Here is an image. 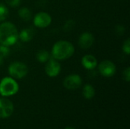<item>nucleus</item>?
<instances>
[{
  "label": "nucleus",
  "instance_id": "12",
  "mask_svg": "<svg viewBox=\"0 0 130 129\" xmlns=\"http://www.w3.org/2000/svg\"><path fill=\"white\" fill-rule=\"evenodd\" d=\"M35 30L31 27L24 28L18 33V39H20L22 42H29L34 36Z\"/></svg>",
  "mask_w": 130,
  "mask_h": 129
},
{
  "label": "nucleus",
  "instance_id": "1",
  "mask_svg": "<svg viewBox=\"0 0 130 129\" xmlns=\"http://www.w3.org/2000/svg\"><path fill=\"white\" fill-rule=\"evenodd\" d=\"M18 40V30L11 22H3L0 24V44L11 46Z\"/></svg>",
  "mask_w": 130,
  "mask_h": 129
},
{
  "label": "nucleus",
  "instance_id": "14",
  "mask_svg": "<svg viewBox=\"0 0 130 129\" xmlns=\"http://www.w3.org/2000/svg\"><path fill=\"white\" fill-rule=\"evenodd\" d=\"M51 57V55L50 52L45 49H40L39 50L36 54L37 60L40 63H46Z\"/></svg>",
  "mask_w": 130,
  "mask_h": 129
},
{
  "label": "nucleus",
  "instance_id": "19",
  "mask_svg": "<svg viewBox=\"0 0 130 129\" xmlns=\"http://www.w3.org/2000/svg\"><path fill=\"white\" fill-rule=\"evenodd\" d=\"M123 51L126 55L130 54V40L129 38L126 39L123 44Z\"/></svg>",
  "mask_w": 130,
  "mask_h": 129
},
{
  "label": "nucleus",
  "instance_id": "18",
  "mask_svg": "<svg viewBox=\"0 0 130 129\" xmlns=\"http://www.w3.org/2000/svg\"><path fill=\"white\" fill-rule=\"evenodd\" d=\"M10 49L9 46H4V45H0V54L5 58L6 56H8L10 54Z\"/></svg>",
  "mask_w": 130,
  "mask_h": 129
},
{
  "label": "nucleus",
  "instance_id": "21",
  "mask_svg": "<svg viewBox=\"0 0 130 129\" xmlns=\"http://www.w3.org/2000/svg\"><path fill=\"white\" fill-rule=\"evenodd\" d=\"M6 3L11 7H18L21 4V0H5Z\"/></svg>",
  "mask_w": 130,
  "mask_h": 129
},
{
  "label": "nucleus",
  "instance_id": "11",
  "mask_svg": "<svg viewBox=\"0 0 130 129\" xmlns=\"http://www.w3.org/2000/svg\"><path fill=\"white\" fill-rule=\"evenodd\" d=\"M82 64L83 67L88 71L94 70L95 68L98 66V60L94 56L88 54L82 57Z\"/></svg>",
  "mask_w": 130,
  "mask_h": 129
},
{
  "label": "nucleus",
  "instance_id": "13",
  "mask_svg": "<svg viewBox=\"0 0 130 129\" xmlns=\"http://www.w3.org/2000/svg\"><path fill=\"white\" fill-rule=\"evenodd\" d=\"M82 94H83V96H84V97L85 99L91 100L95 95V90H94V87L91 84H85L84 86Z\"/></svg>",
  "mask_w": 130,
  "mask_h": 129
},
{
  "label": "nucleus",
  "instance_id": "22",
  "mask_svg": "<svg viewBox=\"0 0 130 129\" xmlns=\"http://www.w3.org/2000/svg\"><path fill=\"white\" fill-rule=\"evenodd\" d=\"M125 30H126V29H125V27L123 25L119 24V25H117L116 26L115 31L117 32V33L118 35H123L125 33Z\"/></svg>",
  "mask_w": 130,
  "mask_h": 129
},
{
  "label": "nucleus",
  "instance_id": "23",
  "mask_svg": "<svg viewBox=\"0 0 130 129\" xmlns=\"http://www.w3.org/2000/svg\"><path fill=\"white\" fill-rule=\"evenodd\" d=\"M3 62H4V57L0 54V66L3 64Z\"/></svg>",
  "mask_w": 130,
  "mask_h": 129
},
{
  "label": "nucleus",
  "instance_id": "5",
  "mask_svg": "<svg viewBox=\"0 0 130 129\" xmlns=\"http://www.w3.org/2000/svg\"><path fill=\"white\" fill-rule=\"evenodd\" d=\"M98 71L104 77L110 78L116 74L117 67L112 61L104 60L98 65Z\"/></svg>",
  "mask_w": 130,
  "mask_h": 129
},
{
  "label": "nucleus",
  "instance_id": "17",
  "mask_svg": "<svg viewBox=\"0 0 130 129\" xmlns=\"http://www.w3.org/2000/svg\"><path fill=\"white\" fill-rule=\"evenodd\" d=\"M75 21L72 19H69L68 20L66 24H64V27H63V29L68 32V31H71L74 27H75Z\"/></svg>",
  "mask_w": 130,
  "mask_h": 129
},
{
  "label": "nucleus",
  "instance_id": "7",
  "mask_svg": "<svg viewBox=\"0 0 130 129\" xmlns=\"http://www.w3.org/2000/svg\"><path fill=\"white\" fill-rule=\"evenodd\" d=\"M82 84V79L80 75L76 74H72L68 75L63 81V86L71 90L78 89Z\"/></svg>",
  "mask_w": 130,
  "mask_h": 129
},
{
  "label": "nucleus",
  "instance_id": "10",
  "mask_svg": "<svg viewBox=\"0 0 130 129\" xmlns=\"http://www.w3.org/2000/svg\"><path fill=\"white\" fill-rule=\"evenodd\" d=\"M94 43V36L90 32L82 33L78 39V45L83 49H87L92 46Z\"/></svg>",
  "mask_w": 130,
  "mask_h": 129
},
{
  "label": "nucleus",
  "instance_id": "2",
  "mask_svg": "<svg viewBox=\"0 0 130 129\" xmlns=\"http://www.w3.org/2000/svg\"><path fill=\"white\" fill-rule=\"evenodd\" d=\"M74 52L75 48L72 43L66 40H59L53 45L51 56L58 61L65 60L72 57Z\"/></svg>",
  "mask_w": 130,
  "mask_h": 129
},
{
  "label": "nucleus",
  "instance_id": "6",
  "mask_svg": "<svg viewBox=\"0 0 130 129\" xmlns=\"http://www.w3.org/2000/svg\"><path fill=\"white\" fill-rule=\"evenodd\" d=\"M61 71V65L58 62V60L55 59L52 56L50 59L46 62L45 66V72L46 74L51 78L56 77L59 75Z\"/></svg>",
  "mask_w": 130,
  "mask_h": 129
},
{
  "label": "nucleus",
  "instance_id": "4",
  "mask_svg": "<svg viewBox=\"0 0 130 129\" xmlns=\"http://www.w3.org/2000/svg\"><path fill=\"white\" fill-rule=\"evenodd\" d=\"M8 73L14 79H21L27 75L28 68L24 62H14L8 67Z\"/></svg>",
  "mask_w": 130,
  "mask_h": 129
},
{
  "label": "nucleus",
  "instance_id": "9",
  "mask_svg": "<svg viewBox=\"0 0 130 129\" xmlns=\"http://www.w3.org/2000/svg\"><path fill=\"white\" fill-rule=\"evenodd\" d=\"M13 112L14 105L11 101L7 98H0V118H8L12 115Z\"/></svg>",
  "mask_w": 130,
  "mask_h": 129
},
{
  "label": "nucleus",
  "instance_id": "3",
  "mask_svg": "<svg viewBox=\"0 0 130 129\" xmlns=\"http://www.w3.org/2000/svg\"><path fill=\"white\" fill-rule=\"evenodd\" d=\"M19 86L11 77H5L0 81V94L2 97H11L18 93Z\"/></svg>",
  "mask_w": 130,
  "mask_h": 129
},
{
  "label": "nucleus",
  "instance_id": "8",
  "mask_svg": "<svg viewBox=\"0 0 130 129\" xmlns=\"http://www.w3.org/2000/svg\"><path fill=\"white\" fill-rule=\"evenodd\" d=\"M52 22L51 16L45 11L37 13L34 17V24L35 27L39 28H45L50 25Z\"/></svg>",
  "mask_w": 130,
  "mask_h": 129
},
{
  "label": "nucleus",
  "instance_id": "24",
  "mask_svg": "<svg viewBox=\"0 0 130 129\" xmlns=\"http://www.w3.org/2000/svg\"><path fill=\"white\" fill-rule=\"evenodd\" d=\"M65 129H75V128H72V127H66Z\"/></svg>",
  "mask_w": 130,
  "mask_h": 129
},
{
  "label": "nucleus",
  "instance_id": "15",
  "mask_svg": "<svg viewBox=\"0 0 130 129\" xmlns=\"http://www.w3.org/2000/svg\"><path fill=\"white\" fill-rule=\"evenodd\" d=\"M18 16L24 21H29L32 17V14L30 10L27 7L21 8L18 10Z\"/></svg>",
  "mask_w": 130,
  "mask_h": 129
},
{
  "label": "nucleus",
  "instance_id": "20",
  "mask_svg": "<svg viewBox=\"0 0 130 129\" xmlns=\"http://www.w3.org/2000/svg\"><path fill=\"white\" fill-rule=\"evenodd\" d=\"M123 79H124L126 81L129 82V81H130V68L129 67H127V68L123 71Z\"/></svg>",
  "mask_w": 130,
  "mask_h": 129
},
{
  "label": "nucleus",
  "instance_id": "16",
  "mask_svg": "<svg viewBox=\"0 0 130 129\" xmlns=\"http://www.w3.org/2000/svg\"><path fill=\"white\" fill-rule=\"evenodd\" d=\"M9 14V11L6 5L2 3H0V22L4 21Z\"/></svg>",
  "mask_w": 130,
  "mask_h": 129
}]
</instances>
